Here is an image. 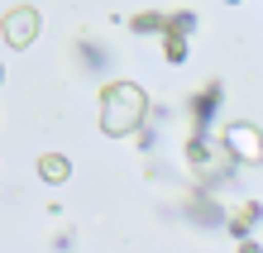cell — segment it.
I'll return each instance as SVG.
<instances>
[{
  "label": "cell",
  "instance_id": "1",
  "mask_svg": "<svg viewBox=\"0 0 263 253\" xmlns=\"http://www.w3.org/2000/svg\"><path fill=\"white\" fill-rule=\"evenodd\" d=\"M148 115V96L139 91L134 82H110L101 91V129L120 139V134H134Z\"/></svg>",
  "mask_w": 263,
  "mask_h": 253
},
{
  "label": "cell",
  "instance_id": "2",
  "mask_svg": "<svg viewBox=\"0 0 263 253\" xmlns=\"http://www.w3.org/2000/svg\"><path fill=\"white\" fill-rule=\"evenodd\" d=\"M0 34H5L10 48H29V43L43 34V14H39L34 5H14L5 20H0Z\"/></svg>",
  "mask_w": 263,
  "mask_h": 253
},
{
  "label": "cell",
  "instance_id": "3",
  "mask_svg": "<svg viewBox=\"0 0 263 253\" xmlns=\"http://www.w3.org/2000/svg\"><path fill=\"white\" fill-rule=\"evenodd\" d=\"M225 153L235 158V163H263V134L254 129V124H244V120H235V124H225Z\"/></svg>",
  "mask_w": 263,
  "mask_h": 253
},
{
  "label": "cell",
  "instance_id": "4",
  "mask_svg": "<svg viewBox=\"0 0 263 253\" xmlns=\"http://www.w3.org/2000/svg\"><path fill=\"white\" fill-rule=\"evenodd\" d=\"M39 177L48 182V186H63V182L72 177V163H67L63 153H43V158H39Z\"/></svg>",
  "mask_w": 263,
  "mask_h": 253
},
{
  "label": "cell",
  "instance_id": "5",
  "mask_svg": "<svg viewBox=\"0 0 263 253\" xmlns=\"http://www.w3.org/2000/svg\"><path fill=\"white\" fill-rule=\"evenodd\" d=\"M129 29H134V34H163V29H167V14H153V10H139L134 20H129Z\"/></svg>",
  "mask_w": 263,
  "mask_h": 253
},
{
  "label": "cell",
  "instance_id": "6",
  "mask_svg": "<svg viewBox=\"0 0 263 253\" xmlns=\"http://www.w3.org/2000/svg\"><path fill=\"white\" fill-rule=\"evenodd\" d=\"M163 53H167V62H182V57H187V34L163 29Z\"/></svg>",
  "mask_w": 263,
  "mask_h": 253
},
{
  "label": "cell",
  "instance_id": "7",
  "mask_svg": "<svg viewBox=\"0 0 263 253\" xmlns=\"http://www.w3.org/2000/svg\"><path fill=\"white\" fill-rule=\"evenodd\" d=\"M254 220H258V205L249 201V205H239V210H235V220H230V225H235V234H244V229L254 225Z\"/></svg>",
  "mask_w": 263,
  "mask_h": 253
},
{
  "label": "cell",
  "instance_id": "8",
  "mask_svg": "<svg viewBox=\"0 0 263 253\" xmlns=\"http://www.w3.org/2000/svg\"><path fill=\"white\" fill-rule=\"evenodd\" d=\"M196 24H201V20H196V14H187V10H182V14H173V20H167V29H173V34H192Z\"/></svg>",
  "mask_w": 263,
  "mask_h": 253
},
{
  "label": "cell",
  "instance_id": "9",
  "mask_svg": "<svg viewBox=\"0 0 263 253\" xmlns=\"http://www.w3.org/2000/svg\"><path fill=\"white\" fill-rule=\"evenodd\" d=\"M0 82H5V67H0Z\"/></svg>",
  "mask_w": 263,
  "mask_h": 253
}]
</instances>
